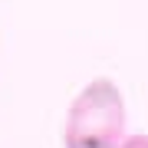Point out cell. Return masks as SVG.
Masks as SVG:
<instances>
[{"mask_svg":"<svg viewBox=\"0 0 148 148\" xmlns=\"http://www.w3.org/2000/svg\"><path fill=\"white\" fill-rule=\"evenodd\" d=\"M125 142V99L112 79L86 82L63 122L66 148H119Z\"/></svg>","mask_w":148,"mask_h":148,"instance_id":"1","label":"cell"},{"mask_svg":"<svg viewBox=\"0 0 148 148\" xmlns=\"http://www.w3.org/2000/svg\"><path fill=\"white\" fill-rule=\"evenodd\" d=\"M119 148H148V135H128Z\"/></svg>","mask_w":148,"mask_h":148,"instance_id":"2","label":"cell"}]
</instances>
